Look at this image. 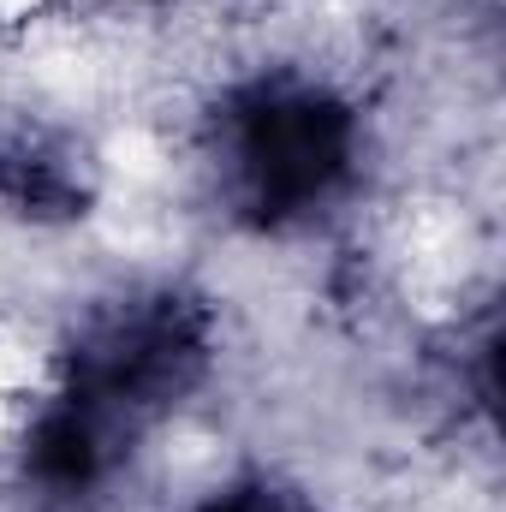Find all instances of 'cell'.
<instances>
[{
	"instance_id": "1",
	"label": "cell",
	"mask_w": 506,
	"mask_h": 512,
	"mask_svg": "<svg viewBox=\"0 0 506 512\" xmlns=\"http://www.w3.org/2000/svg\"><path fill=\"white\" fill-rule=\"evenodd\" d=\"M227 322L185 274H131L90 292L48 346V382L6 441L18 512H108L149 447L215 387Z\"/></svg>"
},
{
	"instance_id": "2",
	"label": "cell",
	"mask_w": 506,
	"mask_h": 512,
	"mask_svg": "<svg viewBox=\"0 0 506 512\" xmlns=\"http://www.w3.org/2000/svg\"><path fill=\"white\" fill-rule=\"evenodd\" d=\"M376 126L352 84L304 60L227 72L191 120V179L209 221L245 245H304L370 185Z\"/></svg>"
},
{
	"instance_id": "5",
	"label": "cell",
	"mask_w": 506,
	"mask_h": 512,
	"mask_svg": "<svg viewBox=\"0 0 506 512\" xmlns=\"http://www.w3.org/2000/svg\"><path fill=\"white\" fill-rule=\"evenodd\" d=\"M179 0H36L42 24H72V18H143V12H167Z\"/></svg>"
},
{
	"instance_id": "4",
	"label": "cell",
	"mask_w": 506,
	"mask_h": 512,
	"mask_svg": "<svg viewBox=\"0 0 506 512\" xmlns=\"http://www.w3.org/2000/svg\"><path fill=\"white\" fill-rule=\"evenodd\" d=\"M167 512H334L322 501L316 483H304L286 465H239L215 483H203L197 495H185Z\"/></svg>"
},
{
	"instance_id": "3",
	"label": "cell",
	"mask_w": 506,
	"mask_h": 512,
	"mask_svg": "<svg viewBox=\"0 0 506 512\" xmlns=\"http://www.w3.org/2000/svg\"><path fill=\"white\" fill-rule=\"evenodd\" d=\"M108 197V161L84 126L54 114L0 120V227L12 233H78Z\"/></svg>"
}]
</instances>
